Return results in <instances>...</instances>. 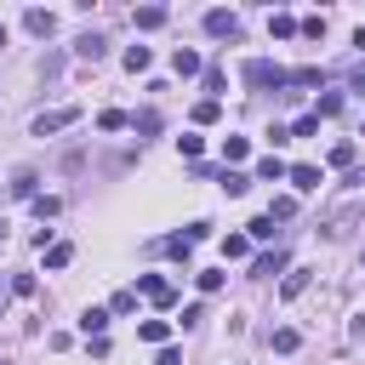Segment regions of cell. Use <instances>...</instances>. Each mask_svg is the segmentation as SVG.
<instances>
[{"mask_svg":"<svg viewBox=\"0 0 365 365\" xmlns=\"http://www.w3.org/2000/svg\"><path fill=\"white\" fill-rule=\"evenodd\" d=\"M348 80H354V86L365 91V63H354V74H348Z\"/></svg>","mask_w":365,"mask_h":365,"instance_id":"37","label":"cell"},{"mask_svg":"<svg viewBox=\"0 0 365 365\" xmlns=\"http://www.w3.org/2000/svg\"><path fill=\"white\" fill-rule=\"evenodd\" d=\"M171 68L188 80V74H205V63H200V51H188V46H177V57H171Z\"/></svg>","mask_w":365,"mask_h":365,"instance_id":"7","label":"cell"},{"mask_svg":"<svg viewBox=\"0 0 365 365\" xmlns=\"http://www.w3.org/2000/svg\"><path fill=\"white\" fill-rule=\"evenodd\" d=\"M137 336H143V342H154V348H165V342H171V325H165V319H143V325H137Z\"/></svg>","mask_w":365,"mask_h":365,"instance_id":"8","label":"cell"},{"mask_svg":"<svg viewBox=\"0 0 365 365\" xmlns=\"http://www.w3.org/2000/svg\"><path fill=\"white\" fill-rule=\"evenodd\" d=\"M291 211H297V200H291V194H279V200H274V205H268V217H274V222H285V217H291Z\"/></svg>","mask_w":365,"mask_h":365,"instance_id":"26","label":"cell"},{"mask_svg":"<svg viewBox=\"0 0 365 365\" xmlns=\"http://www.w3.org/2000/svg\"><path fill=\"white\" fill-rule=\"evenodd\" d=\"M314 131H319V114H302V120L291 125V137H314Z\"/></svg>","mask_w":365,"mask_h":365,"instance_id":"29","label":"cell"},{"mask_svg":"<svg viewBox=\"0 0 365 365\" xmlns=\"http://www.w3.org/2000/svg\"><path fill=\"white\" fill-rule=\"evenodd\" d=\"M354 342H365V314H359V319H354Z\"/></svg>","mask_w":365,"mask_h":365,"instance_id":"38","label":"cell"},{"mask_svg":"<svg viewBox=\"0 0 365 365\" xmlns=\"http://www.w3.org/2000/svg\"><path fill=\"white\" fill-rule=\"evenodd\" d=\"M148 63H154V51H148V46H125V68H131V74H143Z\"/></svg>","mask_w":365,"mask_h":365,"instance_id":"21","label":"cell"},{"mask_svg":"<svg viewBox=\"0 0 365 365\" xmlns=\"http://www.w3.org/2000/svg\"><path fill=\"white\" fill-rule=\"evenodd\" d=\"M74 120H80V108H74V103H68V108H51V114H40V120H34V137H51V131H68Z\"/></svg>","mask_w":365,"mask_h":365,"instance_id":"4","label":"cell"},{"mask_svg":"<svg viewBox=\"0 0 365 365\" xmlns=\"http://www.w3.org/2000/svg\"><path fill=\"white\" fill-rule=\"evenodd\" d=\"M245 251H251L245 234H228V240H222V257H245Z\"/></svg>","mask_w":365,"mask_h":365,"instance_id":"27","label":"cell"},{"mask_svg":"<svg viewBox=\"0 0 365 365\" xmlns=\"http://www.w3.org/2000/svg\"><path fill=\"white\" fill-rule=\"evenodd\" d=\"M297 342H302V336H297L291 325H279V331H268V348H274V354H291Z\"/></svg>","mask_w":365,"mask_h":365,"instance_id":"20","label":"cell"},{"mask_svg":"<svg viewBox=\"0 0 365 365\" xmlns=\"http://www.w3.org/2000/svg\"><path fill=\"white\" fill-rule=\"evenodd\" d=\"M137 291H143L154 308H171V302H177V285H171V279H160V274H137Z\"/></svg>","mask_w":365,"mask_h":365,"instance_id":"2","label":"cell"},{"mask_svg":"<svg viewBox=\"0 0 365 365\" xmlns=\"http://www.w3.org/2000/svg\"><path fill=\"white\" fill-rule=\"evenodd\" d=\"M279 268H285V251H268V257H257V262H251V274H257V279H268V274H279Z\"/></svg>","mask_w":365,"mask_h":365,"instance_id":"18","label":"cell"},{"mask_svg":"<svg viewBox=\"0 0 365 365\" xmlns=\"http://www.w3.org/2000/svg\"><path fill=\"white\" fill-rule=\"evenodd\" d=\"M74 51H80L86 63H97V57L108 51V40H103V34H80V40H74Z\"/></svg>","mask_w":365,"mask_h":365,"instance_id":"9","label":"cell"},{"mask_svg":"<svg viewBox=\"0 0 365 365\" xmlns=\"http://www.w3.org/2000/svg\"><path fill=\"white\" fill-rule=\"evenodd\" d=\"M125 125H131L125 108H103V114H97V131H125Z\"/></svg>","mask_w":365,"mask_h":365,"instance_id":"16","label":"cell"},{"mask_svg":"<svg viewBox=\"0 0 365 365\" xmlns=\"http://www.w3.org/2000/svg\"><path fill=\"white\" fill-rule=\"evenodd\" d=\"M245 154H251V143H245V137H228V143H222V160H228V165H240Z\"/></svg>","mask_w":365,"mask_h":365,"instance_id":"23","label":"cell"},{"mask_svg":"<svg viewBox=\"0 0 365 365\" xmlns=\"http://www.w3.org/2000/svg\"><path fill=\"white\" fill-rule=\"evenodd\" d=\"M131 308H137V291H120V297L108 302V314H131Z\"/></svg>","mask_w":365,"mask_h":365,"instance_id":"33","label":"cell"},{"mask_svg":"<svg viewBox=\"0 0 365 365\" xmlns=\"http://www.w3.org/2000/svg\"><path fill=\"white\" fill-rule=\"evenodd\" d=\"M165 17H171V11H165V6H143V11H137V29H160V23H165Z\"/></svg>","mask_w":365,"mask_h":365,"instance_id":"22","label":"cell"},{"mask_svg":"<svg viewBox=\"0 0 365 365\" xmlns=\"http://www.w3.org/2000/svg\"><path fill=\"white\" fill-rule=\"evenodd\" d=\"M68 262H74V245L68 240H51L46 245V268H68Z\"/></svg>","mask_w":365,"mask_h":365,"instance_id":"13","label":"cell"},{"mask_svg":"<svg viewBox=\"0 0 365 365\" xmlns=\"http://www.w3.org/2000/svg\"><path fill=\"white\" fill-rule=\"evenodd\" d=\"M268 29H274V40H291V34L302 29V23H297L291 11H274V17H268Z\"/></svg>","mask_w":365,"mask_h":365,"instance_id":"15","label":"cell"},{"mask_svg":"<svg viewBox=\"0 0 365 365\" xmlns=\"http://www.w3.org/2000/svg\"><path fill=\"white\" fill-rule=\"evenodd\" d=\"M217 182H222L228 194H245V188H251V177H245L240 165H222V171H217Z\"/></svg>","mask_w":365,"mask_h":365,"instance_id":"11","label":"cell"},{"mask_svg":"<svg viewBox=\"0 0 365 365\" xmlns=\"http://www.w3.org/2000/svg\"><path fill=\"white\" fill-rule=\"evenodd\" d=\"M222 86H228V74H222V63H211L205 68V91H222Z\"/></svg>","mask_w":365,"mask_h":365,"instance_id":"28","label":"cell"},{"mask_svg":"<svg viewBox=\"0 0 365 365\" xmlns=\"http://www.w3.org/2000/svg\"><path fill=\"white\" fill-rule=\"evenodd\" d=\"M251 240H274V217H257L251 222Z\"/></svg>","mask_w":365,"mask_h":365,"instance_id":"35","label":"cell"},{"mask_svg":"<svg viewBox=\"0 0 365 365\" xmlns=\"http://www.w3.org/2000/svg\"><path fill=\"white\" fill-rule=\"evenodd\" d=\"M217 114H222V103H217V97H205V103H194V120H200V125H211Z\"/></svg>","mask_w":365,"mask_h":365,"instance_id":"24","label":"cell"},{"mask_svg":"<svg viewBox=\"0 0 365 365\" xmlns=\"http://www.w3.org/2000/svg\"><path fill=\"white\" fill-rule=\"evenodd\" d=\"M0 240H6V222H0Z\"/></svg>","mask_w":365,"mask_h":365,"instance_id":"42","label":"cell"},{"mask_svg":"<svg viewBox=\"0 0 365 365\" xmlns=\"http://www.w3.org/2000/svg\"><path fill=\"white\" fill-rule=\"evenodd\" d=\"M6 291H11V285H0V308H6Z\"/></svg>","mask_w":365,"mask_h":365,"instance_id":"40","label":"cell"},{"mask_svg":"<svg viewBox=\"0 0 365 365\" xmlns=\"http://www.w3.org/2000/svg\"><path fill=\"white\" fill-rule=\"evenodd\" d=\"M0 46H6V23H0Z\"/></svg>","mask_w":365,"mask_h":365,"instance_id":"41","label":"cell"},{"mask_svg":"<svg viewBox=\"0 0 365 365\" xmlns=\"http://www.w3.org/2000/svg\"><path fill=\"white\" fill-rule=\"evenodd\" d=\"M23 29H29V34H51V29H57V17H51V11H40V6H29V11H23Z\"/></svg>","mask_w":365,"mask_h":365,"instance_id":"6","label":"cell"},{"mask_svg":"<svg viewBox=\"0 0 365 365\" xmlns=\"http://www.w3.org/2000/svg\"><path fill=\"white\" fill-rule=\"evenodd\" d=\"M103 325H108V308H86V314H80V331H86V336H103Z\"/></svg>","mask_w":365,"mask_h":365,"instance_id":"19","label":"cell"},{"mask_svg":"<svg viewBox=\"0 0 365 365\" xmlns=\"http://www.w3.org/2000/svg\"><path fill=\"white\" fill-rule=\"evenodd\" d=\"M331 165H354V143H336L331 148Z\"/></svg>","mask_w":365,"mask_h":365,"instance_id":"34","label":"cell"},{"mask_svg":"<svg viewBox=\"0 0 365 365\" xmlns=\"http://www.w3.org/2000/svg\"><path fill=\"white\" fill-rule=\"evenodd\" d=\"M354 46H359V51H365V23H359V29H354Z\"/></svg>","mask_w":365,"mask_h":365,"instance_id":"39","label":"cell"},{"mask_svg":"<svg viewBox=\"0 0 365 365\" xmlns=\"http://www.w3.org/2000/svg\"><path fill=\"white\" fill-rule=\"evenodd\" d=\"M11 297H34V274H11Z\"/></svg>","mask_w":365,"mask_h":365,"instance_id":"31","label":"cell"},{"mask_svg":"<svg viewBox=\"0 0 365 365\" xmlns=\"http://www.w3.org/2000/svg\"><path fill=\"white\" fill-rule=\"evenodd\" d=\"M285 171H291V165H285L279 154H262V160H257V177H262V182H279Z\"/></svg>","mask_w":365,"mask_h":365,"instance_id":"10","label":"cell"},{"mask_svg":"<svg viewBox=\"0 0 365 365\" xmlns=\"http://www.w3.org/2000/svg\"><path fill=\"white\" fill-rule=\"evenodd\" d=\"M302 291H308V268H291V274L279 279V297L291 302V297H302Z\"/></svg>","mask_w":365,"mask_h":365,"instance_id":"14","label":"cell"},{"mask_svg":"<svg viewBox=\"0 0 365 365\" xmlns=\"http://www.w3.org/2000/svg\"><path fill=\"white\" fill-rule=\"evenodd\" d=\"M285 177H291V188H302V194H314V188L325 182V177H319V165H291Z\"/></svg>","mask_w":365,"mask_h":365,"instance_id":"5","label":"cell"},{"mask_svg":"<svg viewBox=\"0 0 365 365\" xmlns=\"http://www.w3.org/2000/svg\"><path fill=\"white\" fill-rule=\"evenodd\" d=\"M160 251H171V257L188 268V251H194V240H188V234H171V240H160Z\"/></svg>","mask_w":365,"mask_h":365,"instance_id":"17","label":"cell"},{"mask_svg":"<svg viewBox=\"0 0 365 365\" xmlns=\"http://www.w3.org/2000/svg\"><path fill=\"white\" fill-rule=\"evenodd\" d=\"M29 205H34V217H40V222H46V217H57V200H51V194H40V200H29Z\"/></svg>","mask_w":365,"mask_h":365,"instance_id":"30","label":"cell"},{"mask_svg":"<svg viewBox=\"0 0 365 365\" xmlns=\"http://www.w3.org/2000/svg\"><path fill=\"white\" fill-rule=\"evenodd\" d=\"M154 365H182V359H177V348H160V359H154Z\"/></svg>","mask_w":365,"mask_h":365,"instance_id":"36","label":"cell"},{"mask_svg":"<svg viewBox=\"0 0 365 365\" xmlns=\"http://www.w3.org/2000/svg\"><path fill=\"white\" fill-rule=\"evenodd\" d=\"M34 182H40V177H34L29 165H23V171L11 177V194H17V200H40V188H34Z\"/></svg>","mask_w":365,"mask_h":365,"instance_id":"12","label":"cell"},{"mask_svg":"<svg viewBox=\"0 0 365 365\" xmlns=\"http://www.w3.org/2000/svg\"><path fill=\"white\" fill-rule=\"evenodd\" d=\"M240 74H245V86H285V68H279V63H268V57H251Z\"/></svg>","mask_w":365,"mask_h":365,"instance_id":"1","label":"cell"},{"mask_svg":"<svg viewBox=\"0 0 365 365\" xmlns=\"http://www.w3.org/2000/svg\"><path fill=\"white\" fill-rule=\"evenodd\" d=\"M131 125H137V131H143V137H154V131H160V114H154V108H143V114H137V120H131Z\"/></svg>","mask_w":365,"mask_h":365,"instance_id":"25","label":"cell"},{"mask_svg":"<svg viewBox=\"0 0 365 365\" xmlns=\"http://www.w3.org/2000/svg\"><path fill=\"white\" fill-rule=\"evenodd\" d=\"M194 279H200V291H222V274H217V268H200Z\"/></svg>","mask_w":365,"mask_h":365,"instance_id":"32","label":"cell"},{"mask_svg":"<svg viewBox=\"0 0 365 365\" xmlns=\"http://www.w3.org/2000/svg\"><path fill=\"white\" fill-rule=\"evenodd\" d=\"M205 34H211V40H240V17L217 6V11H205Z\"/></svg>","mask_w":365,"mask_h":365,"instance_id":"3","label":"cell"}]
</instances>
